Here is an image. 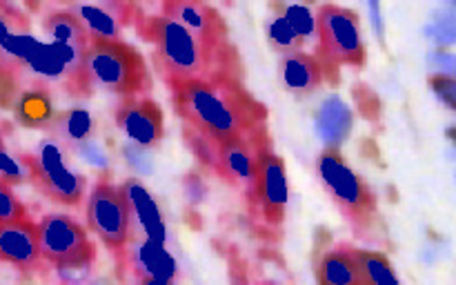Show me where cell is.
Here are the masks:
<instances>
[{
  "instance_id": "obj_1",
  "label": "cell",
  "mask_w": 456,
  "mask_h": 285,
  "mask_svg": "<svg viewBox=\"0 0 456 285\" xmlns=\"http://www.w3.org/2000/svg\"><path fill=\"white\" fill-rule=\"evenodd\" d=\"M174 110L191 138L209 145H239L261 138L265 110L232 74L190 83L172 92Z\"/></svg>"
},
{
  "instance_id": "obj_2",
  "label": "cell",
  "mask_w": 456,
  "mask_h": 285,
  "mask_svg": "<svg viewBox=\"0 0 456 285\" xmlns=\"http://www.w3.org/2000/svg\"><path fill=\"white\" fill-rule=\"evenodd\" d=\"M136 29L141 38L151 45L154 69L172 92L183 85L205 83L230 74L225 56H216L205 49L190 31L160 13L138 18Z\"/></svg>"
},
{
  "instance_id": "obj_3",
  "label": "cell",
  "mask_w": 456,
  "mask_h": 285,
  "mask_svg": "<svg viewBox=\"0 0 456 285\" xmlns=\"http://www.w3.org/2000/svg\"><path fill=\"white\" fill-rule=\"evenodd\" d=\"M94 87L136 98L151 87V76L142 53L125 40H92L85 49L83 62L76 78L67 85L71 96L83 98Z\"/></svg>"
},
{
  "instance_id": "obj_4",
  "label": "cell",
  "mask_w": 456,
  "mask_h": 285,
  "mask_svg": "<svg viewBox=\"0 0 456 285\" xmlns=\"http://www.w3.org/2000/svg\"><path fill=\"white\" fill-rule=\"evenodd\" d=\"M316 61L323 80L338 85L341 67H363L365 43L361 20L354 9L341 4H321L314 16Z\"/></svg>"
},
{
  "instance_id": "obj_5",
  "label": "cell",
  "mask_w": 456,
  "mask_h": 285,
  "mask_svg": "<svg viewBox=\"0 0 456 285\" xmlns=\"http://www.w3.org/2000/svg\"><path fill=\"white\" fill-rule=\"evenodd\" d=\"M316 172L328 196L334 200L343 218L350 223L352 230L359 236L370 234L379 218V205L368 183L347 165L341 151L328 150V147L321 151L316 160Z\"/></svg>"
},
{
  "instance_id": "obj_6",
  "label": "cell",
  "mask_w": 456,
  "mask_h": 285,
  "mask_svg": "<svg viewBox=\"0 0 456 285\" xmlns=\"http://www.w3.org/2000/svg\"><path fill=\"white\" fill-rule=\"evenodd\" d=\"M40 256L52 263L62 281L76 285L83 281L96 258V245L87 230L67 214H47L38 223Z\"/></svg>"
},
{
  "instance_id": "obj_7",
  "label": "cell",
  "mask_w": 456,
  "mask_h": 285,
  "mask_svg": "<svg viewBox=\"0 0 456 285\" xmlns=\"http://www.w3.org/2000/svg\"><path fill=\"white\" fill-rule=\"evenodd\" d=\"M87 227L123 263L132 239V208L123 187L101 181L87 200Z\"/></svg>"
},
{
  "instance_id": "obj_8",
  "label": "cell",
  "mask_w": 456,
  "mask_h": 285,
  "mask_svg": "<svg viewBox=\"0 0 456 285\" xmlns=\"http://www.w3.org/2000/svg\"><path fill=\"white\" fill-rule=\"evenodd\" d=\"M25 167L45 199L61 205H78L83 200L87 181L65 163V154L52 138L40 142L34 154L25 156Z\"/></svg>"
},
{
  "instance_id": "obj_9",
  "label": "cell",
  "mask_w": 456,
  "mask_h": 285,
  "mask_svg": "<svg viewBox=\"0 0 456 285\" xmlns=\"http://www.w3.org/2000/svg\"><path fill=\"white\" fill-rule=\"evenodd\" d=\"M160 16L178 22L185 31H190L205 49L216 56L230 58V38H227V25L221 13L214 7L194 0H167L160 4Z\"/></svg>"
},
{
  "instance_id": "obj_10",
  "label": "cell",
  "mask_w": 456,
  "mask_h": 285,
  "mask_svg": "<svg viewBox=\"0 0 456 285\" xmlns=\"http://www.w3.org/2000/svg\"><path fill=\"white\" fill-rule=\"evenodd\" d=\"M190 145L203 156L205 163L212 165L225 181L243 187L252 199L258 154L265 150V147H261V138L239 142V145H209V142L196 141V138H190Z\"/></svg>"
},
{
  "instance_id": "obj_11",
  "label": "cell",
  "mask_w": 456,
  "mask_h": 285,
  "mask_svg": "<svg viewBox=\"0 0 456 285\" xmlns=\"http://www.w3.org/2000/svg\"><path fill=\"white\" fill-rule=\"evenodd\" d=\"M288 172L281 156L272 154L270 147L258 154L256 176H254L252 199L258 203L263 221L281 227L288 209Z\"/></svg>"
},
{
  "instance_id": "obj_12",
  "label": "cell",
  "mask_w": 456,
  "mask_h": 285,
  "mask_svg": "<svg viewBox=\"0 0 456 285\" xmlns=\"http://www.w3.org/2000/svg\"><path fill=\"white\" fill-rule=\"evenodd\" d=\"M116 125L138 147H154L163 141V110L151 98H125L116 111Z\"/></svg>"
},
{
  "instance_id": "obj_13",
  "label": "cell",
  "mask_w": 456,
  "mask_h": 285,
  "mask_svg": "<svg viewBox=\"0 0 456 285\" xmlns=\"http://www.w3.org/2000/svg\"><path fill=\"white\" fill-rule=\"evenodd\" d=\"M40 258L38 223L25 216L0 225V263L29 272L38 267Z\"/></svg>"
},
{
  "instance_id": "obj_14",
  "label": "cell",
  "mask_w": 456,
  "mask_h": 285,
  "mask_svg": "<svg viewBox=\"0 0 456 285\" xmlns=\"http://www.w3.org/2000/svg\"><path fill=\"white\" fill-rule=\"evenodd\" d=\"M92 40H120L123 27L138 7L125 3H101V4H76L69 9Z\"/></svg>"
},
{
  "instance_id": "obj_15",
  "label": "cell",
  "mask_w": 456,
  "mask_h": 285,
  "mask_svg": "<svg viewBox=\"0 0 456 285\" xmlns=\"http://www.w3.org/2000/svg\"><path fill=\"white\" fill-rule=\"evenodd\" d=\"M316 283L319 285H363L361 279L359 248L337 245L321 256L316 265Z\"/></svg>"
},
{
  "instance_id": "obj_16",
  "label": "cell",
  "mask_w": 456,
  "mask_h": 285,
  "mask_svg": "<svg viewBox=\"0 0 456 285\" xmlns=\"http://www.w3.org/2000/svg\"><path fill=\"white\" fill-rule=\"evenodd\" d=\"M281 78L288 92L297 96H305L323 83V71H321L319 61L312 53H305L303 49L292 53H285L281 58Z\"/></svg>"
},
{
  "instance_id": "obj_17",
  "label": "cell",
  "mask_w": 456,
  "mask_h": 285,
  "mask_svg": "<svg viewBox=\"0 0 456 285\" xmlns=\"http://www.w3.org/2000/svg\"><path fill=\"white\" fill-rule=\"evenodd\" d=\"M316 134L328 145V150H338L352 132V111L338 96H328L314 114Z\"/></svg>"
},
{
  "instance_id": "obj_18",
  "label": "cell",
  "mask_w": 456,
  "mask_h": 285,
  "mask_svg": "<svg viewBox=\"0 0 456 285\" xmlns=\"http://www.w3.org/2000/svg\"><path fill=\"white\" fill-rule=\"evenodd\" d=\"M127 256L129 263H132V270L138 274V279L174 281V274H176V261L169 256V252L165 249L163 243H156V240L147 239L145 243H138L134 245V249H127V252H125V258Z\"/></svg>"
},
{
  "instance_id": "obj_19",
  "label": "cell",
  "mask_w": 456,
  "mask_h": 285,
  "mask_svg": "<svg viewBox=\"0 0 456 285\" xmlns=\"http://www.w3.org/2000/svg\"><path fill=\"white\" fill-rule=\"evenodd\" d=\"M49 138L56 142L61 150L71 151L78 150L80 145L89 141L94 132V120L92 116L85 110L76 107V110H67L62 114H58L56 118L49 120L47 125Z\"/></svg>"
},
{
  "instance_id": "obj_20",
  "label": "cell",
  "mask_w": 456,
  "mask_h": 285,
  "mask_svg": "<svg viewBox=\"0 0 456 285\" xmlns=\"http://www.w3.org/2000/svg\"><path fill=\"white\" fill-rule=\"evenodd\" d=\"M123 191H125V196H127L132 214L136 212L142 230L147 232V239L165 245V239H167V234H165V223H163V216H160L159 205H156V200L151 199L150 191H147L145 187L136 181V178H132V181L125 183Z\"/></svg>"
},
{
  "instance_id": "obj_21",
  "label": "cell",
  "mask_w": 456,
  "mask_h": 285,
  "mask_svg": "<svg viewBox=\"0 0 456 285\" xmlns=\"http://www.w3.org/2000/svg\"><path fill=\"white\" fill-rule=\"evenodd\" d=\"M359 263L363 285H401L399 276L392 267V261L386 254L372 252V249H359Z\"/></svg>"
},
{
  "instance_id": "obj_22",
  "label": "cell",
  "mask_w": 456,
  "mask_h": 285,
  "mask_svg": "<svg viewBox=\"0 0 456 285\" xmlns=\"http://www.w3.org/2000/svg\"><path fill=\"white\" fill-rule=\"evenodd\" d=\"M18 118L27 127H47L52 120V98L47 89H29L18 102Z\"/></svg>"
},
{
  "instance_id": "obj_23",
  "label": "cell",
  "mask_w": 456,
  "mask_h": 285,
  "mask_svg": "<svg viewBox=\"0 0 456 285\" xmlns=\"http://www.w3.org/2000/svg\"><path fill=\"white\" fill-rule=\"evenodd\" d=\"M279 9L281 18L289 25V29L298 36V38L307 40L314 36V12L305 4H272Z\"/></svg>"
},
{
  "instance_id": "obj_24",
  "label": "cell",
  "mask_w": 456,
  "mask_h": 285,
  "mask_svg": "<svg viewBox=\"0 0 456 285\" xmlns=\"http://www.w3.org/2000/svg\"><path fill=\"white\" fill-rule=\"evenodd\" d=\"M267 40H270L272 47L279 53H283V56L285 53L298 52V49H303V45H305V40L298 38V36L289 29V25L281 18V13L272 16V20L267 22Z\"/></svg>"
},
{
  "instance_id": "obj_25",
  "label": "cell",
  "mask_w": 456,
  "mask_h": 285,
  "mask_svg": "<svg viewBox=\"0 0 456 285\" xmlns=\"http://www.w3.org/2000/svg\"><path fill=\"white\" fill-rule=\"evenodd\" d=\"M27 27H29V22L16 7L0 4V47L13 36L27 34Z\"/></svg>"
},
{
  "instance_id": "obj_26",
  "label": "cell",
  "mask_w": 456,
  "mask_h": 285,
  "mask_svg": "<svg viewBox=\"0 0 456 285\" xmlns=\"http://www.w3.org/2000/svg\"><path fill=\"white\" fill-rule=\"evenodd\" d=\"M25 205L16 196L12 183L0 181V225L9 221H18V218H25Z\"/></svg>"
},
{
  "instance_id": "obj_27",
  "label": "cell",
  "mask_w": 456,
  "mask_h": 285,
  "mask_svg": "<svg viewBox=\"0 0 456 285\" xmlns=\"http://www.w3.org/2000/svg\"><path fill=\"white\" fill-rule=\"evenodd\" d=\"M20 178H22L20 167H18L16 160L4 151L3 138H0V181L12 183V181H20Z\"/></svg>"
},
{
  "instance_id": "obj_28",
  "label": "cell",
  "mask_w": 456,
  "mask_h": 285,
  "mask_svg": "<svg viewBox=\"0 0 456 285\" xmlns=\"http://www.w3.org/2000/svg\"><path fill=\"white\" fill-rule=\"evenodd\" d=\"M138 285H174V281H163V279H138Z\"/></svg>"
}]
</instances>
